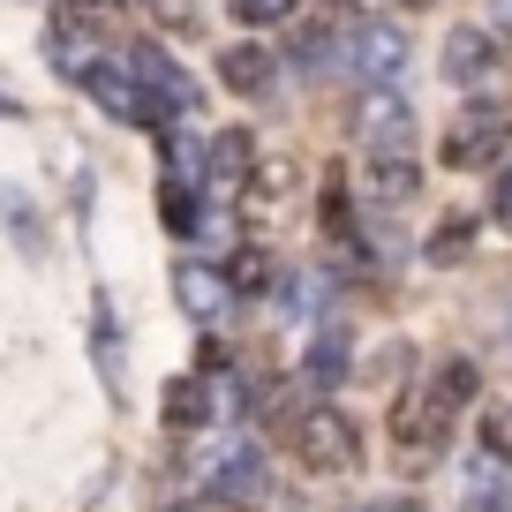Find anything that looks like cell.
Wrapping results in <instances>:
<instances>
[{
  "mask_svg": "<svg viewBox=\"0 0 512 512\" xmlns=\"http://www.w3.org/2000/svg\"><path fill=\"white\" fill-rule=\"evenodd\" d=\"M452 437V407L437 400V392H407V400H392V452H400L407 475H422V467L445 452Z\"/></svg>",
  "mask_w": 512,
  "mask_h": 512,
  "instance_id": "cell-1",
  "label": "cell"
},
{
  "mask_svg": "<svg viewBox=\"0 0 512 512\" xmlns=\"http://www.w3.org/2000/svg\"><path fill=\"white\" fill-rule=\"evenodd\" d=\"M294 452H302L317 475H347V467L362 460V430H354L332 400H317V407H302V415H294Z\"/></svg>",
  "mask_w": 512,
  "mask_h": 512,
  "instance_id": "cell-2",
  "label": "cell"
},
{
  "mask_svg": "<svg viewBox=\"0 0 512 512\" xmlns=\"http://www.w3.org/2000/svg\"><path fill=\"white\" fill-rule=\"evenodd\" d=\"M505 144H512V113H505V106H467L460 121L445 128L437 159H445V166H460V174H475V166H490Z\"/></svg>",
  "mask_w": 512,
  "mask_h": 512,
  "instance_id": "cell-3",
  "label": "cell"
},
{
  "mask_svg": "<svg viewBox=\"0 0 512 512\" xmlns=\"http://www.w3.org/2000/svg\"><path fill=\"white\" fill-rule=\"evenodd\" d=\"M68 68H76V83L98 98V113H113V121H166L159 98L136 83V68H121V61H68Z\"/></svg>",
  "mask_w": 512,
  "mask_h": 512,
  "instance_id": "cell-4",
  "label": "cell"
},
{
  "mask_svg": "<svg viewBox=\"0 0 512 512\" xmlns=\"http://www.w3.org/2000/svg\"><path fill=\"white\" fill-rule=\"evenodd\" d=\"M347 61H354V76H362V83H392L407 61H415V46H407L400 23H362V31L347 38Z\"/></svg>",
  "mask_w": 512,
  "mask_h": 512,
  "instance_id": "cell-5",
  "label": "cell"
},
{
  "mask_svg": "<svg viewBox=\"0 0 512 512\" xmlns=\"http://www.w3.org/2000/svg\"><path fill=\"white\" fill-rule=\"evenodd\" d=\"M415 189H422L415 144H369V159H362V196L369 204H407Z\"/></svg>",
  "mask_w": 512,
  "mask_h": 512,
  "instance_id": "cell-6",
  "label": "cell"
},
{
  "mask_svg": "<svg viewBox=\"0 0 512 512\" xmlns=\"http://www.w3.org/2000/svg\"><path fill=\"white\" fill-rule=\"evenodd\" d=\"M354 128H362V144H415V106L392 83H369L354 106Z\"/></svg>",
  "mask_w": 512,
  "mask_h": 512,
  "instance_id": "cell-7",
  "label": "cell"
},
{
  "mask_svg": "<svg viewBox=\"0 0 512 512\" xmlns=\"http://www.w3.org/2000/svg\"><path fill=\"white\" fill-rule=\"evenodd\" d=\"M264 452L256 445H226L219 460H211V497H219V505H256V497H264Z\"/></svg>",
  "mask_w": 512,
  "mask_h": 512,
  "instance_id": "cell-8",
  "label": "cell"
},
{
  "mask_svg": "<svg viewBox=\"0 0 512 512\" xmlns=\"http://www.w3.org/2000/svg\"><path fill=\"white\" fill-rule=\"evenodd\" d=\"M128 68H136V83L159 98V113H189L196 106V76H189V68H174L159 46H136V53H128Z\"/></svg>",
  "mask_w": 512,
  "mask_h": 512,
  "instance_id": "cell-9",
  "label": "cell"
},
{
  "mask_svg": "<svg viewBox=\"0 0 512 512\" xmlns=\"http://www.w3.org/2000/svg\"><path fill=\"white\" fill-rule=\"evenodd\" d=\"M113 31H121V8H113V0H53V38L91 46V38H113Z\"/></svg>",
  "mask_w": 512,
  "mask_h": 512,
  "instance_id": "cell-10",
  "label": "cell"
},
{
  "mask_svg": "<svg viewBox=\"0 0 512 512\" xmlns=\"http://www.w3.org/2000/svg\"><path fill=\"white\" fill-rule=\"evenodd\" d=\"M467 482H475L482 497H505V490H512V437L497 430V422H482L475 460H467Z\"/></svg>",
  "mask_w": 512,
  "mask_h": 512,
  "instance_id": "cell-11",
  "label": "cell"
},
{
  "mask_svg": "<svg viewBox=\"0 0 512 512\" xmlns=\"http://www.w3.org/2000/svg\"><path fill=\"white\" fill-rule=\"evenodd\" d=\"M174 294H181V309L189 317H226V302H234V287H226V272H211V264H181L174 272Z\"/></svg>",
  "mask_w": 512,
  "mask_h": 512,
  "instance_id": "cell-12",
  "label": "cell"
},
{
  "mask_svg": "<svg viewBox=\"0 0 512 512\" xmlns=\"http://www.w3.org/2000/svg\"><path fill=\"white\" fill-rule=\"evenodd\" d=\"M219 76H226V91H241V98H264V91H272V76H279V61H272V53H264V46L249 38V46H226Z\"/></svg>",
  "mask_w": 512,
  "mask_h": 512,
  "instance_id": "cell-13",
  "label": "cell"
},
{
  "mask_svg": "<svg viewBox=\"0 0 512 512\" xmlns=\"http://www.w3.org/2000/svg\"><path fill=\"white\" fill-rule=\"evenodd\" d=\"M497 68V38L490 31H452L445 38V76L452 83H475V76H490Z\"/></svg>",
  "mask_w": 512,
  "mask_h": 512,
  "instance_id": "cell-14",
  "label": "cell"
},
{
  "mask_svg": "<svg viewBox=\"0 0 512 512\" xmlns=\"http://www.w3.org/2000/svg\"><path fill=\"white\" fill-rule=\"evenodd\" d=\"M347 362H354L347 332H339V324H324V332L309 339V384H317V392H332V384L347 377Z\"/></svg>",
  "mask_w": 512,
  "mask_h": 512,
  "instance_id": "cell-15",
  "label": "cell"
},
{
  "mask_svg": "<svg viewBox=\"0 0 512 512\" xmlns=\"http://www.w3.org/2000/svg\"><path fill=\"white\" fill-rule=\"evenodd\" d=\"M211 415V392L196 377H174L166 384V430H196V422Z\"/></svg>",
  "mask_w": 512,
  "mask_h": 512,
  "instance_id": "cell-16",
  "label": "cell"
},
{
  "mask_svg": "<svg viewBox=\"0 0 512 512\" xmlns=\"http://www.w3.org/2000/svg\"><path fill=\"white\" fill-rule=\"evenodd\" d=\"M249 159H256L249 136H241V128H226L219 144H211V166H204V174H211V181H249Z\"/></svg>",
  "mask_w": 512,
  "mask_h": 512,
  "instance_id": "cell-17",
  "label": "cell"
},
{
  "mask_svg": "<svg viewBox=\"0 0 512 512\" xmlns=\"http://www.w3.org/2000/svg\"><path fill=\"white\" fill-rule=\"evenodd\" d=\"M294 159H249V196H264V204H279V196H294Z\"/></svg>",
  "mask_w": 512,
  "mask_h": 512,
  "instance_id": "cell-18",
  "label": "cell"
},
{
  "mask_svg": "<svg viewBox=\"0 0 512 512\" xmlns=\"http://www.w3.org/2000/svg\"><path fill=\"white\" fill-rule=\"evenodd\" d=\"M159 211H166V226H174V234H196V226H204V211H196V189H181V174L159 181Z\"/></svg>",
  "mask_w": 512,
  "mask_h": 512,
  "instance_id": "cell-19",
  "label": "cell"
},
{
  "mask_svg": "<svg viewBox=\"0 0 512 512\" xmlns=\"http://www.w3.org/2000/svg\"><path fill=\"white\" fill-rule=\"evenodd\" d=\"M226 287H234V294H272V256H264V249H241L234 272H226Z\"/></svg>",
  "mask_w": 512,
  "mask_h": 512,
  "instance_id": "cell-20",
  "label": "cell"
},
{
  "mask_svg": "<svg viewBox=\"0 0 512 512\" xmlns=\"http://www.w3.org/2000/svg\"><path fill=\"white\" fill-rule=\"evenodd\" d=\"M430 392H437L445 407H467V392H475V369H467V362H445V369H437V384H430Z\"/></svg>",
  "mask_w": 512,
  "mask_h": 512,
  "instance_id": "cell-21",
  "label": "cell"
},
{
  "mask_svg": "<svg viewBox=\"0 0 512 512\" xmlns=\"http://www.w3.org/2000/svg\"><path fill=\"white\" fill-rule=\"evenodd\" d=\"M294 61H302V68H324V61H332V38H324V31H302V38H294Z\"/></svg>",
  "mask_w": 512,
  "mask_h": 512,
  "instance_id": "cell-22",
  "label": "cell"
},
{
  "mask_svg": "<svg viewBox=\"0 0 512 512\" xmlns=\"http://www.w3.org/2000/svg\"><path fill=\"white\" fill-rule=\"evenodd\" d=\"M287 8H294V0H234V16H241V23H279Z\"/></svg>",
  "mask_w": 512,
  "mask_h": 512,
  "instance_id": "cell-23",
  "label": "cell"
},
{
  "mask_svg": "<svg viewBox=\"0 0 512 512\" xmlns=\"http://www.w3.org/2000/svg\"><path fill=\"white\" fill-rule=\"evenodd\" d=\"M490 211H497V226H512V166L490 181Z\"/></svg>",
  "mask_w": 512,
  "mask_h": 512,
  "instance_id": "cell-24",
  "label": "cell"
},
{
  "mask_svg": "<svg viewBox=\"0 0 512 512\" xmlns=\"http://www.w3.org/2000/svg\"><path fill=\"white\" fill-rule=\"evenodd\" d=\"M362 512H422V505H415V497H369Z\"/></svg>",
  "mask_w": 512,
  "mask_h": 512,
  "instance_id": "cell-25",
  "label": "cell"
},
{
  "mask_svg": "<svg viewBox=\"0 0 512 512\" xmlns=\"http://www.w3.org/2000/svg\"><path fill=\"white\" fill-rule=\"evenodd\" d=\"M482 8H490V23H497V31H512V0H482Z\"/></svg>",
  "mask_w": 512,
  "mask_h": 512,
  "instance_id": "cell-26",
  "label": "cell"
},
{
  "mask_svg": "<svg viewBox=\"0 0 512 512\" xmlns=\"http://www.w3.org/2000/svg\"><path fill=\"white\" fill-rule=\"evenodd\" d=\"M0 113H8V121H16V113H23V106H16V98H8V91H0Z\"/></svg>",
  "mask_w": 512,
  "mask_h": 512,
  "instance_id": "cell-27",
  "label": "cell"
},
{
  "mask_svg": "<svg viewBox=\"0 0 512 512\" xmlns=\"http://www.w3.org/2000/svg\"><path fill=\"white\" fill-rule=\"evenodd\" d=\"M407 8H430V0H407Z\"/></svg>",
  "mask_w": 512,
  "mask_h": 512,
  "instance_id": "cell-28",
  "label": "cell"
},
{
  "mask_svg": "<svg viewBox=\"0 0 512 512\" xmlns=\"http://www.w3.org/2000/svg\"><path fill=\"white\" fill-rule=\"evenodd\" d=\"M490 512H505V505H490Z\"/></svg>",
  "mask_w": 512,
  "mask_h": 512,
  "instance_id": "cell-29",
  "label": "cell"
}]
</instances>
